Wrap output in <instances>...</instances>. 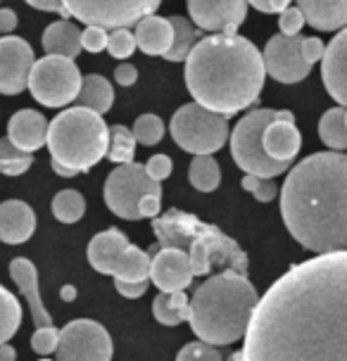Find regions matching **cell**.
I'll return each instance as SVG.
<instances>
[{
  "label": "cell",
  "instance_id": "31",
  "mask_svg": "<svg viewBox=\"0 0 347 361\" xmlns=\"http://www.w3.org/2000/svg\"><path fill=\"white\" fill-rule=\"evenodd\" d=\"M133 154H136V140L131 135V128L126 126H112L107 131V152L105 157L114 164H128L133 162Z\"/></svg>",
  "mask_w": 347,
  "mask_h": 361
},
{
  "label": "cell",
  "instance_id": "50",
  "mask_svg": "<svg viewBox=\"0 0 347 361\" xmlns=\"http://www.w3.org/2000/svg\"><path fill=\"white\" fill-rule=\"evenodd\" d=\"M0 361H17V350L8 343L0 345Z\"/></svg>",
  "mask_w": 347,
  "mask_h": 361
},
{
  "label": "cell",
  "instance_id": "2",
  "mask_svg": "<svg viewBox=\"0 0 347 361\" xmlns=\"http://www.w3.org/2000/svg\"><path fill=\"white\" fill-rule=\"evenodd\" d=\"M281 216L295 240L314 255L347 247V157L314 152L293 166L281 188Z\"/></svg>",
  "mask_w": 347,
  "mask_h": 361
},
{
  "label": "cell",
  "instance_id": "40",
  "mask_svg": "<svg viewBox=\"0 0 347 361\" xmlns=\"http://www.w3.org/2000/svg\"><path fill=\"white\" fill-rule=\"evenodd\" d=\"M302 27H305V17L298 8H286L281 12V19H279V29L284 36H300Z\"/></svg>",
  "mask_w": 347,
  "mask_h": 361
},
{
  "label": "cell",
  "instance_id": "35",
  "mask_svg": "<svg viewBox=\"0 0 347 361\" xmlns=\"http://www.w3.org/2000/svg\"><path fill=\"white\" fill-rule=\"evenodd\" d=\"M133 140L140 145H157L164 138V121L157 114H140L131 128Z\"/></svg>",
  "mask_w": 347,
  "mask_h": 361
},
{
  "label": "cell",
  "instance_id": "23",
  "mask_svg": "<svg viewBox=\"0 0 347 361\" xmlns=\"http://www.w3.org/2000/svg\"><path fill=\"white\" fill-rule=\"evenodd\" d=\"M305 24L319 31H340L347 22V0H298Z\"/></svg>",
  "mask_w": 347,
  "mask_h": 361
},
{
  "label": "cell",
  "instance_id": "30",
  "mask_svg": "<svg viewBox=\"0 0 347 361\" xmlns=\"http://www.w3.org/2000/svg\"><path fill=\"white\" fill-rule=\"evenodd\" d=\"M190 185L200 192H212L219 188L221 183V169L212 154H195L188 169Z\"/></svg>",
  "mask_w": 347,
  "mask_h": 361
},
{
  "label": "cell",
  "instance_id": "16",
  "mask_svg": "<svg viewBox=\"0 0 347 361\" xmlns=\"http://www.w3.org/2000/svg\"><path fill=\"white\" fill-rule=\"evenodd\" d=\"M34 48L19 36L0 38V93L17 95L27 88V79L34 64Z\"/></svg>",
  "mask_w": 347,
  "mask_h": 361
},
{
  "label": "cell",
  "instance_id": "36",
  "mask_svg": "<svg viewBox=\"0 0 347 361\" xmlns=\"http://www.w3.org/2000/svg\"><path fill=\"white\" fill-rule=\"evenodd\" d=\"M107 53H110L114 60H126V57L133 55L136 50V38H133V31L128 29H114L112 34H107Z\"/></svg>",
  "mask_w": 347,
  "mask_h": 361
},
{
  "label": "cell",
  "instance_id": "52",
  "mask_svg": "<svg viewBox=\"0 0 347 361\" xmlns=\"http://www.w3.org/2000/svg\"><path fill=\"white\" fill-rule=\"evenodd\" d=\"M53 171L57 173V176H64V178H72V176H76V171L67 169V166H62V164H57V162H53Z\"/></svg>",
  "mask_w": 347,
  "mask_h": 361
},
{
  "label": "cell",
  "instance_id": "45",
  "mask_svg": "<svg viewBox=\"0 0 347 361\" xmlns=\"http://www.w3.org/2000/svg\"><path fill=\"white\" fill-rule=\"evenodd\" d=\"M114 288H117L119 295H124L128 300L143 298L147 290V281H114Z\"/></svg>",
  "mask_w": 347,
  "mask_h": 361
},
{
  "label": "cell",
  "instance_id": "47",
  "mask_svg": "<svg viewBox=\"0 0 347 361\" xmlns=\"http://www.w3.org/2000/svg\"><path fill=\"white\" fill-rule=\"evenodd\" d=\"M138 79V69L133 67V64H119L117 69H114V81L119 83V86H133Z\"/></svg>",
  "mask_w": 347,
  "mask_h": 361
},
{
  "label": "cell",
  "instance_id": "20",
  "mask_svg": "<svg viewBox=\"0 0 347 361\" xmlns=\"http://www.w3.org/2000/svg\"><path fill=\"white\" fill-rule=\"evenodd\" d=\"M10 276H12V281L17 283V288H19V293L24 295V300H27V307H29L31 316H34L36 328L53 326V316L48 314L46 305H43L41 293H38V271L34 267V262L24 259V257L12 259L10 262Z\"/></svg>",
  "mask_w": 347,
  "mask_h": 361
},
{
  "label": "cell",
  "instance_id": "44",
  "mask_svg": "<svg viewBox=\"0 0 347 361\" xmlns=\"http://www.w3.org/2000/svg\"><path fill=\"white\" fill-rule=\"evenodd\" d=\"M159 207H162V195L147 192V195L140 197V202H138V219H155V216H159Z\"/></svg>",
  "mask_w": 347,
  "mask_h": 361
},
{
  "label": "cell",
  "instance_id": "15",
  "mask_svg": "<svg viewBox=\"0 0 347 361\" xmlns=\"http://www.w3.org/2000/svg\"><path fill=\"white\" fill-rule=\"evenodd\" d=\"M188 15L202 31L236 34L248 17V0H188Z\"/></svg>",
  "mask_w": 347,
  "mask_h": 361
},
{
  "label": "cell",
  "instance_id": "10",
  "mask_svg": "<svg viewBox=\"0 0 347 361\" xmlns=\"http://www.w3.org/2000/svg\"><path fill=\"white\" fill-rule=\"evenodd\" d=\"M81 86V72L74 60L57 55H46L43 60H34L27 79V88L34 100L46 107H64L76 100Z\"/></svg>",
  "mask_w": 347,
  "mask_h": 361
},
{
  "label": "cell",
  "instance_id": "42",
  "mask_svg": "<svg viewBox=\"0 0 347 361\" xmlns=\"http://www.w3.org/2000/svg\"><path fill=\"white\" fill-rule=\"evenodd\" d=\"M105 45H107V29H102V27L83 29V34H81V50H88V53H100Z\"/></svg>",
  "mask_w": 347,
  "mask_h": 361
},
{
  "label": "cell",
  "instance_id": "1",
  "mask_svg": "<svg viewBox=\"0 0 347 361\" xmlns=\"http://www.w3.org/2000/svg\"><path fill=\"white\" fill-rule=\"evenodd\" d=\"M241 361H347V252L288 269L250 314Z\"/></svg>",
  "mask_w": 347,
  "mask_h": 361
},
{
  "label": "cell",
  "instance_id": "7",
  "mask_svg": "<svg viewBox=\"0 0 347 361\" xmlns=\"http://www.w3.org/2000/svg\"><path fill=\"white\" fill-rule=\"evenodd\" d=\"M88 262L98 274L114 281H147L150 255L136 247L119 228H107L88 243Z\"/></svg>",
  "mask_w": 347,
  "mask_h": 361
},
{
  "label": "cell",
  "instance_id": "51",
  "mask_svg": "<svg viewBox=\"0 0 347 361\" xmlns=\"http://www.w3.org/2000/svg\"><path fill=\"white\" fill-rule=\"evenodd\" d=\"M60 298H62V302H74L76 300V288L74 286H64L60 290Z\"/></svg>",
  "mask_w": 347,
  "mask_h": 361
},
{
  "label": "cell",
  "instance_id": "9",
  "mask_svg": "<svg viewBox=\"0 0 347 361\" xmlns=\"http://www.w3.org/2000/svg\"><path fill=\"white\" fill-rule=\"evenodd\" d=\"M171 138L190 154H214L229 140V121L195 102L178 107L171 117Z\"/></svg>",
  "mask_w": 347,
  "mask_h": 361
},
{
  "label": "cell",
  "instance_id": "26",
  "mask_svg": "<svg viewBox=\"0 0 347 361\" xmlns=\"http://www.w3.org/2000/svg\"><path fill=\"white\" fill-rule=\"evenodd\" d=\"M114 102V88L110 86V81L100 74H88L81 76V86L79 95H76V105L83 109H91L95 114H105L112 109Z\"/></svg>",
  "mask_w": 347,
  "mask_h": 361
},
{
  "label": "cell",
  "instance_id": "27",
  "mask_svg": "<svg viewBox=\"0 0 347 361\" xmlns=\"http://www.w3.org/2000/svg\"><path fill=\"white\" fill-rule=\"evenodd\" d=\"M152 314L162 326H181L188 321V295L181 293H159L152 302Z\"/></svg>",
  "mask_w": 347,
  "mask_h": 361
},
{
  "label": "cell",
  "instance_id": "37",
  "mask_svg": "<svg viewBox=\"0 0 347 361\" xmlns=\"http://www.w3.org/2000/svg\"><path fill=\"white\" fill-rule=\"evenodd\" d=\"M241 183H243V188H245L248 192H252L255 200H260V202H272V200L279 195V185H276L274 178L245 173V178H243Z\"/></svg>",
  "mask_w": 347,
  "mask_h": 361
},
{
  "label": "cell",
  "instance_id": "34",
  "mask_svg": "<svg viewBox=\"0 0 347 361\" xmlns=\"http://www.w3.org/2000/svg\"><path fill=\"white\" fill-rule=\"evenodd\" d=\"M34 164V154L19 150L8 138L0 140V173L5 176H22Z\"/></svg>",
  "mask_w": 347,
  "mask_h": 361
},
{
  "label": "cell",
  "instance_id": "13",
  "mask_svg": "<svg viewBox=\"0 0 347 361\" xmlns=\"http://www.w3.org/2000/svg\"><path fill=\"white\" fill-rule=\"evenodd\" d=\"M55 357L57 361H112V338L93 319L69 321L57 338Z\"/></svg>",
  "mask_w": 347,
  "mask_h": 361
},
{
  "label": "cell",
  "instance_id": "54",
  "mask_svg": "<svg viewBox=\"0 0 347 361\" xmlns=\"http://www.w3.org/2000/svg\"><path fill=\"white\" fill-rule=\"evenodd\" d=\"M38 361H50V359H38Z\"/></svg>",
  "mask_w": 347,
  "mask_h": 361
},
{
  "label": "cell",
  "instance_id": "33",
  "mask_svg": "<svg viewBox=\"0 0 347 361\" xmlns=\"http://www.w3.org/2000/svg\"><path fill=\"white\" fill-rule=\"evenodd\" d=\"M83 212H86V200H83L79 190L67 188V190H60L53 197V214L57 221L76 224L83 216Z\"/></svg>",
  "mask_w": 347,
  "mask_h": 361
},
{
  "label": "cell",
  "instance_id": "41",
  "mask_svg": "<svg viewBox=\"0 0 347 361\" xmlns=\"http://www.w3.org/2000/svg\"><path fill=\"white\" fill-rule=\"evenodd\" d=\"M143 169H145V173L152 180H159V183H162L164 178L171 176L174 162H171V157H166V154H152V157L147 159V164L143 166Z\"/></svg>",
  "mask_w": 347,
  "mask_h": 361
},
{
  "label": "cell",
  "instance_id": "21",
  "mask_svg": "<svg viewBox=\"0 0 347 361\" xmlns=\"http://www.w3.org/2000/svg\"><path fill=\"white\" fill-rule=\"evenodd\" d=\"M46 131L48 121L41 112H36V109H19V112L12 114L5 138L15 147H19V150L34 154L46 145Z\"/></svg>",
  "mask_w": 347,
  "mask_h": 361
},
{
  "label": "cell",
  "instance_id": "43",
  "mask_svg": "<svg viewBox=\"0 0 347 361\" xmlns=\"http://www.w3.org/2000/svg\"><path fill=\"white\" fill-rule=\"evenodd\" d=\"M324 41L321 38H317V36H310V38H302V43H300V55H302V60H305L307 64H312L314 62H319L321 60V55H324Z\"/></svg>",
  "mask_w": 347,
  "mask_h": 361
},
{
  "label": "cell",
  "instance_id": "18",
  "mask_svg": "<svg viewBox=\"0 0 347 361\" xmlns=\"http://www.w3.org/2000/svg\"><path fill=\"white\" fill-rule=\"evenodd\" d=\"M262 147L276 162L291 164L302 147V135L295 126V117L288 109H279V117L262 133Z\"/></svg>",
  "mask_w": 347,
  "mask_h": 361
},
{
  "label": "cell",
  "instance_id": "38",
  "mask_svg": "<svg viewBox=\"0 0 347 361\" xmlns=\"http://www.w3.org/2000/svg\"><path fill=\"white\" fill-rule=\"evenodd\" d=\"M176 361H224V359H221V352L217 350L214 345L195 340V343H188L178 352Z\"/></svg>",
  "mask_w": 347,
  "mask_h": 361
},
{
  "label": "cell",
  "instance_id": "14",
  "mask_svg": "<svg viewBox=\"0 0 347 361\" xmlns=\"http://www.w3.org/2000/svg\"><path fill=\"white\" fill-rule=\"evenodd\" d=\"M302 36H272L262 53L264 72L279 83H300L310 76L312 67L300 55Z\"/></svg>",
  "mask_w": 347,
  "mask_h": 361
},
{
  "label": "cell",
  "instance_id": "3",
  "mask_svg": "<svg viewBox=\"0 0 347 361\" xmlns=\"http://www.w3.org/2000/svg\"><path fill=\"white\" fill-rule=\"evenodd\" d=\"M185 86L195 105L221 117L255 105L264 88L262 53L245 36L212 34L195 41L185 57Z\"/></svg>",
  "mask_w": 347,
  "mask_h": 361
},
{
  "label": "cell",
  "instance_id": "28",
  "mask_svg": "<svg viewBox=\"0 0 347 361\" xmlns=\"http://www.w3.org/2000/svg\"><path fill=\"white\" fill-rule=\"evenodd\" d=\"M319 135L333 152H343L347 147V112L345 107H333L319 121Z\"/></svg>",
  "mask_w": 347,
  "mask_h": 361
},
{
  "label": "cell",
  "instance_id": "48",
  "mask_svg": "<svg viewBox=\"0 0 347 361\" xmlns=\"http://www.w3.org/2000/svg\"><path fill=\"white\" fill-rule=\"evenodd\" d=\"M15 29H17V15H15V10H10V8L0 10V36H3V34H12Z\"/></svg>",
  "mask_w": 347,
  "mask_h": 361
},
{
  "label": "cell",
  "instance_id": "46",
  "mask_svg": "<svg viewBox=\"0 0 347 361\" xmlns=\"http://www.w3.org/2000/svg\"><path fill=\"white\" fill-rule=\"evenodd\" d=\"M293 0H248V5H252L255 10L264 12V15H274V12H284L291 8Z\"/></svg>",
  "mask_w": 347,
  "mask_h": 361
},
{
  "label": "cell",
  "instance_id": "22",
  "mask_svg": "<svg viewBox=\"0 0 347 361\" xmlns=\"http://www.w3.org/2000/svg\"><path fill=\"white\" fill-rule=\"evenodd\" d=\"M36 231V214L22 200L0 202V243L22 245Z\"/></svg>",
  "mask_w": 347,
  "mask_h": 361
},
{
  "label": "cell",
  "instance_id": "29",
  "mask_svg": "<svg viewBox=\"0 0 347 361\" xmlns=\"http://www.w3.org/2000/svg\"><path fill=\"white\" fill-rule=\"evenodd\" d=\"M166 19H169V24H171V45L162 57L169 62H183L185 57H188L190 48L195 45V27H193L185 17H178V15L166 17Z\"/></svg>",
  "mask_w": 347,
  "mask_h": 361
},
{
  "label": "cell",
  "instance_id": "4",
  "mask_svg": "<svg viewBox=\"0 0 347 361\" xmlns=\"http://www.w3.org/2000/svg\"><path fill=\"white\" fill-rule=\"evenodd\" d=\"M257 290L248 276L221 271L200 283L188 300V321L197 340L214 347L233 345L245 335Z\"/></svg>",
  "mask_w": 347,
  "mask_h": 361
},
{
  "label": "cell",
  "instance_id": "53",
  "mask_svg": "<svg viewBox=\"0 0 347 361\" xmlns=\"http://www.w3.org/2000/svg\"><path fill=\"white\" fill-rule=\"evenodd\" d=\"M226 361H241V352H236V354H231V357Z\"/></svg>",
  "mask_w": 347,
  "mask_h": 361
},
{
  "label": "cell",
  "instance_id": "12",
  "mask_svg": "<svg viewBox=\"0 0 347 361\" xmlns=\"http://www.w3.org/2000/svg\"><path fill=\"white\" fill-rule=\"evenodd\" d=\"M147 192L162 195V183L152 180L136 162L117 164L105 180V204L112 214L126 221H138V202Z\"/></svg>",
  "mask_w": 347,
  "mask_h": 361
},
{
  "label": "cell",
  "instance_id": "49",
  "mask_svg": "<svg viewBox=\"0 0 347 361\" xmlns=\"http://www.w3.org/2000/svg\"><path fill=\"white\" fill-rule=\"evenodd\" d=\"M27 5L43 12H60V15L67 17V12L62 10V0H27Z\"/></svg>",
  "mask_w": 347,
  "mask_h": 361
},
{
  "label": "cell",
  "instance_id": "19",
  "mask_svg": "<svg viewBox=\"0 0 347 361\" xmlns=\"http://www.w3.org/2000/svg\"><path fill=\"white\" fill-rule=\"evenodd\" d=\"M321 79L329 90V95L345 107L347 102V36L345 29H340L336 38L324 48L321 55Z\"/></svg>",
  "mask_w": 347,
  "mask_h": 361
},
{
  "label": "cell",
  "instance_id": "32",
  "mask_svg": "<svg viewBox=\"0 0 347 361\" xmlns=\"http://www.w3.org/2000/svg\"><path fill=\"white\" fill-rule=\"evenodd\" d=\"M22 324V305L10 290L0 286V345L10 343V338Z\"/></svg>",
  "mask_w": 347,
  "mask_h": 361
},
{
  "label": "cell",
  "instance_id": "25",
  "mask_svg": "<svg viewBox=\"0 0 347 361\" xmlns=\"http://www.w3.org/2000/svg\"><path fill=\"white\" fill-rule=\"evenodd\" d=\"M41 43L48 55L74 60L81 53V29L76 24L67 22V19H60V22H53L46 29Z\"/></svg>",
  "mask_w": 347,
  "mask_h": 361
},
{
  "label": "cell",
  "instance_id": "6",
  "mask_svg": "<svg viewBox=\"0 0 347 361\" xmlns=\"http://www.w3.org/2000/svg\"><path fill=\"white\" fill-rule=\"evenodd\" d=\"M110 126L100 114L83 107H69L48 121L46 145L53 162L76 173L91 171L107 152Z\"/></svg>",
  "mask_w": 347,
  "mask_h": 361
},
{
  "label": "cell",
  "instance_id": "11",
  "mask_svg": "<svg viewBox=\"0 0 347 361\" xmlns=\"http://www.w3.org/2000/svg\"><path fill=\"white\" fill-rule=\"evenodd\" d=\"M162 0H62V10L88 27L128 29L147 15H155Z\"/></svg>",
  "mask_w": 347,
  "mask_h": 361
},
{
  "label": "cell",
  "instance_id": "39",
  "mask_svg": "<svg viewBox=\"0 0 347 361\" xmlns=\"http://www.w3.org/2000/svg\"><path fill=\"white\" fill-rule=\"evenodd\" d=\"M57 338H60V331L55 326H43L36 328V333L31 335V350L41 357H48V354H55L57 347Z\"/></svg>",
  "mask_w": 347,
  "mask_h": 361
},
{
  "label": "cell",
  "instance_id": "24",
  "mask_svg": "<svg viewBox=\"0 0 347 361\" xmlns=\"http://www.w3.org/2000/svg\"><path fill=\"white\" fill-rule=\"evenodd\" d=\"M133 38H136V48H140V53L145 55H164L171 45V24L166 17L157 15H147L143 19H138Z\"/></svg>",
  "mask_w": 347,
  "mask_h": 361
},
{
  "label": "cell",
  "instance_id": "5",
  "mask_svg": "<svg viewBox=\"0 0 347 361\" xmlns=\"http://www.w3.org/2000/svg\"><path fill=\"white\" fill-rule=\"evenodd\" d=\"M152 231L159 247H176L185 252L193 276H209L214 269L248 276V255L238 247V243L197 216L169 209L164 216L152 219Z\"/></svg>",
  "mask_w": 347,
  "mask_h": 361
},
{
  "label": "cell",
  "instance_id": "17",
  "mask_svg": "<svg viewBox=\"0 0 347 361\" xmlns=\"http://www.w3.org/2000/svg\"><path fill=\"white\" fill-rule=\"evenodd\" d=\"M147 281L155 283L159 293H181V290H185L193 283L188 257L176 247H159L150 257Z\"/></svg>",
  "mask_w": 347,
  "mask_h": 361
},
{
  "label": "cell",
  "instance_id": "8",
  "mask_svg": "<svg viewBox=\"0 0 347 361\" xmlns=\"http://www.w3.org/2000/svg\"><path fill=\"white\" fill-rule=\"evenodd\" d=\"M276 117H279V109H252V112H248L245 117L238 121L233 133L229 135L231 154H233L236 164L245 173L276 178L288 169L286 162H276L262 147V133H264V128Z\"/></svg>",
  "mask_w": 347,
  "mask_h": 361
}]
</instances>
